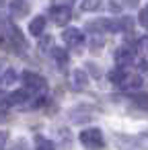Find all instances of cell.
<instances>
[{"mask_svg":"<svg viewBox=\"0 0 148 150\" xmlns=\"http://www.w3.org/2000/svg\"><path fill=\"white\" fill-rule=\"evenodd\" d=\"M43 29H45V19H43V17H35V19L29 23V31H31V35H41Z\"/></svg>","mask_w":148,"mask_h":150,"instance_id":"9","label":"cell"},{"mask_svg":"<svg viewBox=\"0 0 148 150\" xmlns=\"http://www.w3.org/2000/svg\"><path fill=\"white\" fill-rule=\"evenodd\" d=\"M132 60H134V47H130V45L117 47V52H115V64H117L119 68L132 64Z\"/></svg>","mask_w":148,"mask_h":150,"instance_id":"4","label":"cell"},{"mask_svg":"<svg viewBox=\"0 0 148 150\" xmlns=\"http://www.w3.org/2000/svg\"><path fill=\"white\" fill-rule=\"evenodd\" d=\"M134 103L142 109H148V95H136L134 97Z\"/></svg>","mask_w":148,"mask_h":150,"instance_id":"17","label":"cell"},{"mask_svg":"<svg viewBox=\"0 0 148 150\" xmlns=\"http://www.w3.org/2000/svg\"><path fill=\"white\" fill-rule=\"evenodd\" d=\"M123 78H125V72H123L121 68H117V70H113V72L109 74V80H111L113 84H121Z\"/></svg>","mask_w":148,"mask_h":150,"instance_id":"14","label":"cell"},{"mask_svg":"<svg viewBox=\"0 0 148 150\" xmlns=\"http://www.w3.org/2000/svg\"><path fill=\"white\" fill-rule=\"evenodd\" d=\"M78 140L82 142V146L93 148V150H97V148H103V146H105L103 134H101V129H97V127L82 129V132H80V136H78Z\"/></svg>","mask_w":148,"mask_h":150,"instance_id":"1","label":"cell"},{"mask_svg":"<svg viewBox=\"0 0 148 150\" xmlns=\"http://www.w3.org/2000/svg\"><path fill=\"white\" fill-rule=\"evenodd\" d=\"M52 56H54V60H56V64H58L60 68H64V66L68 64V54H66L64 47H54V50H52Z\"/></svg>","mask_w":148,"mask_h":150,"instance_id":"10","label":"cell"},{"mask_svg":"<svg viewBox=\"0 0 148 150\" xmlns=\"http://www.w3.org/2000/svg\"><path fill=\"white\" fill-rule=\"evenodd\" d=\"M15 78H17V74H15V70H6V72H4V76H2V80H4V84H13V82H15Z\"/></svg>","mask_w":148,"mask_h":150,"instance_id":"19","label":"cell"},{"mask_svg":"<svg viewBox=\"0 0 148 150\" xmlns=\"http://www.w3.org/2000/svg\"><path fill=\"white\" fill-rule=\"evenodd\" d=\"M70 17H72V13H70V6H66V4L52 8V19H54V23L60 25V27H64V25L70 21Z\"/></svg>","mask_w":148,"mask_h":150,"instance_id":"3","label":"cell"},{"mask_svg":"<svg viewBox=\"0 0 148 150\" xmlns=\"http://www.w3.org/2000/svg\"><path fill=\"white\" fill-rule=\"evenodd\" d=\"M103 45V39H93V50H99Z\"/></svg>","mask_w":148,"mask_h":150,"instance_id":"22","label":"cell"},{"mask_svg":"<svg viewBox=\"0 0 148 150\" xmlns=\"http://www.w3.org/2000/svg\"><path fill=\"white\" fill-rule=\"evenodd\" d=\"M8 37H11L13 47H17V45H19V50H25V47H27V41H25V37H23V33H21L19 27L8 25Z\"/></svg>","mask_w":148,"mask_h":150,"instance_id":"7","label":"cell"},{"mask_svg":"<svg viewBox=\"0 0 148 150\" xmlns=\"http://www.w3.org/2000/svg\"><path fill=\"white\" fill-rule=\"evenodd\" d=\"M8 11L15 19H23L29 15V2L27 0H13V2L8 4Z\"/></svg>","mask_w":148,"mask_h":150,"instance_id":"6","label":"cell"},{"mask_svg":"<svg viewBox=\"0 0 148 150\" xmlns=\"http://www.w3.org/2000/svg\"><path fill=\"white\" fill-rule=\"evenodd\" d=\"M6 138H8V136H6V132H0V148H2V146H4V142H6Z\"/></svg>","mask_w":148,"mask_h":150,"instance_id":"21","label":"cell"},{"mask_svg":"<svg viewBox=\"0 0 148 150\" xmlns=\"http://www.w3.org/2000/svg\"><path fill=\"white\" fill-rule=\"evenodd\" d=\"M138 21H140V25H142V27H148V6H144V8L140 11Z\"/></svg>","mask_w":148,"mask_h":150,"instance_id":"18","label":"cell"},{"mask_svg":"<svg viewBox=\"0 0 148 150\" xmlns=\"http://www.w3.org/2000/svg\"><path fill=\"white\" fill-rule=\"evenodd\" d=\"M23 82H25V86L29 88V93H33V95H35V93H43V91L47 88V80H45L43 76L31 72V70L23 72Z\"/></svg>","mask_w":148,"mask_h":150,"instance_id":"2","label":"cell"},{"mask_svg":"<svg viewBox=\"0 0 148 150\" xmlns=\"http://www.w3.org/2000/svg\"><path fill=\"white\" fill-rule=\"evenodd\" d=\"M117 23H119V31H132V29H134V21H132L130 17H123V19H119Z\"/></svg>","mask_w":148,"mask_h":150,"instance_id":"16","label":"cell"},{"mask_svg":"<svg viewBox=\"0 0 148 150\" xmlns=\"http://www.w3.org/2000/svg\"><path fill=\"white\" fill-rule=\"evenodd\" d=\"M121 86H123L125 91L140 88V86H142V78H140V76H125V78H123V82H121Z\"/></svg>","mask_w":148,"mask_h":150,"instance_id":"11","label":"cell"},{"mask_svg":"<svg viewBox=\"0 0 148 150\" xmlns=\"http://www.w3.org/2000/svg\"><path fill=\"white\" fill-rule=\"evenodd\" d=\"M72 84H74V88H84L89 84V76L78 68V70L72 72Z\"/></svg>","mask_w":148,"mask_h":150,"instance_id":"8","label":"cell"},{"mask_svg":"<svg viewBox=\"0 0 148 150\" xmlns=\"http://www.w3.org/2000/svg\"><path fill=\"white\" fill-rule=\"evenodd\" d=\"M47 45H52V37H43V39H41V50H43V52L47 50Z\"/></svg>","mask_w":148,"mask_h":150,"instance_id":"20","label":"cell"},{"mask_svg":"<svg viewBox=\"0 0 148 150\" xmlns=\"http://www.w3.org/2000/svg\"><path fill=\"white\" fill-rule=\"evenodd\" d=\"M35 150H54V144L50 142V140H45L43 136H37V140H35Z\"/></svg>","mask_w":148,"mask_h":150,"instance_id":"12","label":"cell"},{"mask_svg":"<svg viewBox=\"0 0 148 150\" xmlns=\"http://www.w3.org/2000/svg\"><path fill=\"white\" fill-rule=\"evenodd\" d=\"M8 97H11V99L6 101L8 105H13V103H23V101L27 99V93H25V91H17V93H13V95H8Z\"/></svg>","mask_w":148,"mask_h":150,"instance_id":"15","label":"cell"},{"mask_svg":"<svg viewBox=\"0 0 148 150\" xmlns=\"http://www.w3.org/2000/svg\"><path fill=\"white\" fill-rule=\"evenodd\" d=\"M101 6V0H82L80 2V11H97Z\"/></svg>","mask_w":148,"mask_h":150,"instance_id":"13","label":"cell"},{"mask_svg":"<svg viewBox=\"0 0 148 150\" xmlns=\"http://www.w3.org/2000/svg\"><path fill=\"white\" fill-rule=\"evenodd\" d=\"M62 39L66 41V45H80L82 41H84V35H82V31L80 29H74V27H68L64 33H62Z\"/></svg>","mask_w":148,"mask_h":150,"instance_id":"5","label":"cell"}]
</instances>
